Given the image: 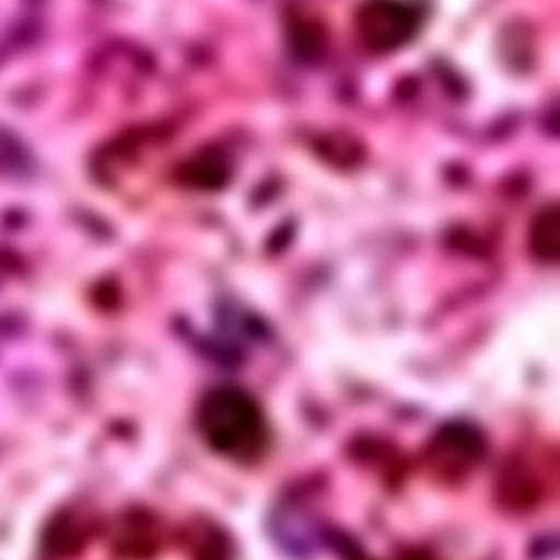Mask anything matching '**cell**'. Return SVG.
I'll use <instances>...</instances> for the list:
<instances>
[{"label":"cell","instance_id":"cell-1","mask_svg":"<svg viewBox=\"0 0 560 560\" xmlns=\"http://www.w3.org/2000/svg\"><path fill=\"white\" fill-rule=\"evenodd\" d=\"M198 428L217 454L240 464L255 462L268 451V420L258 401L242 388L211 390L198 408Z\"/></svg>","mask_w":560,"mask_h":560},{"label":"cell","instance_id":"cell-2","mask_svg":"<svg viewBox=\"0 0 560 560\" xmlns=\"http://www.w3.org/2000/svg\"><path fill=\"white\" fill-rule=\"evenodd\" d=\"M419 21V12L401 0H369L361 10L363 38L377 51L395 49L413 38Z\"/></svg>","mask_w":560,"mask_h":560},{"label":"cell","instance_id":"cell-3","mask_svg":"<svg viewBox=\"0 0 560 560\" xmlns=\"http://www.w3.org/2000/svg\"><path fill=\"white\" fill-rule=\"evenodd\" d=\"M533 248L544 260H555L559 255V210L549 208L541 213L533 230Z\"/></svg>","mask_w":560,"mask_h":560}]
</instances>
